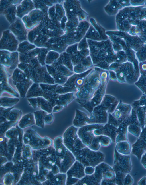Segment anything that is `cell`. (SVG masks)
I'll return each mask as SVG.
<instances>
[{
    "mask_svg": "<svg viewBox=\"0 0 146 185\" xmlns=\"http://www.w3.org/2000/svg\"><path fill=\"white\" fill-rule=\"evenodd\" d=\"M85 167L81 163L76 160L66 173V184L75 185L83 178L86 175Z\"/></svg>",
    "mask_w": 146,
    "mask_h": 185,
    "instance_id": "cell-3",
    "label": "cell"
},
{
    "mask_svg": "<svg viewBox=\"0 0 146 185\" xmlns=\"http://www.w3.org/2000/svg\"><path fill=\"white\" fill-rule=\"evenodd\" d=\"M14 107L6 108L1 106V123L6 121V118L8 113Z\"/></svg>",
    "mask_w": 146,
    "mask_h": 185,
    "instance_id": "cell-24",
    "label": "cell"
},
{
    "mask_svg": "<svg viewBox=\"0 0 146 185\" xmlns=\"http://www.w3.org/2000/svg\"><path fill=\"white\" fill-rule=\"evenodd\" d=\"M146 142V128L143 129L139 137Z\"/></svg>",
    "mask_w": 146,
    "mask_h": 185,
    "instance_id": "cell-29",
    "label": "cell"
},
{
    "mask_svg": "<svg viewBox=\"0 0 146 185\" xmlns=\"http://www.w3.org/2000/svg\"><path fill=\"white\" fill-rule=\"evenodd\" d=\"M26 132L29 134L30 141L28 145L33 149L45 147L52 144V141L50 139L46 137H41L32 129L29 130Z\"/></svg>",
    "mask_w": 146,
    "mask_h": 185,
    "instance_id": "cell-4",
    "label": "cell"
},
{
    "mask_svg": "<svg viewBox=\"0 0 146 185\" xmlns=\"http://www.w3.org/2000/svg\"><path fill=\"white\" fill-rule=\"evenodd\" d=\"M44 92L38 83H34L28 90L26 96L28 98L43 96Z\"/></svg>",
    "mask_w": 146,
    "mask_h": 185,
    "instance_id": "cell-15",
    "label": "cell"
},
{
    "mask_svg": "<svg viewBox=\"0 0 146 185\" xmlns=\"http://www.w3.org/2000/svg\"><path fill=\"white\" fill-rule=\"evenodd\" d=\"M37 98L38 107L48 113L52 112L53 107L48 100L42 97H38Z\"/></svg>",
    "mask_w": 146,
    "mask_h": 185,
    "instance_id": "cell-20",
    "label": "cell"
},
{
    "mask_svg": "<svg viewBox=\"0 0 146 185\" xmlns=\"http://www.w3.org/2000/svg\"><path fill=\"white\" fill-rule=\"evenodd\" d=\"M135 84L142 92L143 95H146V84H142L136 82Z\"/></svg>",
    "mask_w": 146,
    "mask_h": 185,
    "instance_id": "cell-28",
    "label": "cell"
},
{
    "mask_svg": "<svg viewBox=\"0 0 146 185\" xmlns=\"http://www.w3.org/2000/svg\"><path fill=\"white\" fill-rule=\"evenodd\" d=\"M133 182L134 180L133 178L129 173H127L125 178L123 185H131Z\"/></svg>",
    "mask_w": 146,
    "mask_h": 185,
    "instance_id": "cell-25",
    "label": "cell"
},
{
    "mask_svg": "<svg viewBox=\"0 0 146 185\" xmlns=\"http://www.w3.org/2000/svg\"><path fill=\"white\" fill-rule=\"evenodd\" d=\"M38 36V34H37V35H36V36Z\"/></svg>",
    "mask_w": 146,
    "mask_h": 185,
    "instance_id": "cell-39",
    "label": "cell"
},
{
    "mask_svg": "<svg viewBox=\"0 0 146 185\" xmlns=\"http://www.w3.org/2000/svg\"><path fill=\"white\" fill-rule=\"evenodd\" d=\"M137 184L139 185H146V176L143 177L138 182Z\"/></svg>",
    "mask_w": 146,
    "mask_h": 185,
    "instance_id": "cell-34",
    "label": "cell"
},
{
    "mask_svg": "<svg viewBox=\"0 0 146 185\" xmlns=\"http://www.w3.org/2000/svg\"><path fill=\"white\" fill-rule=\"evenodd\" d=\"M92 32H94V30H92Z\"/></svg>",
    "mask_w": 146,
    "mask_h": 185,
    "instance_id": "cell-38",
    "label": "cell"
},
{
    "mask_svg": "<svg viewBox=\"0 0 146 185\" xmlns=\"http://www.w3.org/2000/svg\"><path fill=\"white\" fill-rule=\"evenodd\" d=\"M104 125L91 124L78 128V135L83 143L89 147L96 137L103 135Z\"/></svg>",
    "mask_w": 146,
    "mask_h": 185,
    "instance_id": "cell-1",
    "label": "cell"
},
{
    "mask_svg": "<svg viewBox=\"0 0 146 185\" xmlns=\"http://www.w3.org/2000/svg\"><path fill=\"white\" fill-rule=\"evenodd\" d=\"M33 113L36 125L41 128H43L45 124V118L48 113L42 110L36 111Z\"/></svg>",
    "mask_w": 146,
    "mask_h": 185,
    "instance_id": "cell-19",
    "label": "cell"
},
{
    "mask_svg": "<svg viewBox=\"0 0 146 185\" xmlns=\"http://www.w3.org/2000/svg\"><path fill=\"white\" fill-rule=\"evenodd\" d=\"M73 124V126L78 128L90 124L89 117L85 112L76 109Z\"/></svg>",
    "mask_w": 146,
    "mask_h": 185,
    "instance_id": "cell-8",
    "label": "cell"
},
{
    "mask_svg": "<svg viewBox=\"0 0 146 185\" xmlns=\"http://www.w3.org/2000/svg\"><path fill=\"white\" fill-rule=\"evenodd\" d=\"M54 119V116L52 113H48L45 116L44 122L45 124H50Z\"/></svg>",
    "mask_w": 146,
    "mask_h": 185,
    "instance_id": "cell-26",
    "label": "cell"
},
{
    "mask_svg": "<svg viewBox=\"0 0 146 185\" xmlns=\"http://www.w3.org/2000/svg\"><path fill=\"white\" fill-rule=\"evenodd\" d=\"M117 128L108 123L104 124L103 130V135L110 137L112 142H115Z\"/></svg>",
    "mask_w": 146,
    "mask_h": 185,
    "instance_id": "cell-16",
    "label": "cell"
},
{
    "mask_svg": "<svg viewBox=\"0 0 146 185\" xmlns=\"http://www.w3.org/2000/svg\"><path fill=\"white\" fill-rule=\"evenodd\" d=\"M116 143L115 148L119 153L125 155H129L131 153V145L128 141Z\"/></svg>",
    "mask_w": 146,
    "mask_h": 185,
    "instance_id": "cell-14",
    "label": "cell"
},
{
    "mask_svg": "<svg viewBox=\"0 0 146 185\" xmlns=\"http://www.w3.org/2000/svg\"><path fill=\"white\" fill-rule=\"evenodd\" d=\"M140 160L141 164L146 169V151L142 155Z\"/></svg>",
    "mask_w": 146,
    "mask_h": 185,
    "instance_id": "cell-33",
    "label": "cell"
},
{
    "mask_svg": "<svg viewBox=\"0 0 146 185\" xmlns=\"http://www.w3.org/2000/svg\"><path fill=\"white\" fill-rule=\"evenodd\" d=\"M142 129L144 127L146 116V110L143 107H139L134 109Z\"/></svg>",
    "mask_w": 146,
    "mask_h": 185,
    "instance_id": "cell-22",
    "label": "cell"
},
{
    "mask_svg": "<svg viewBox=\"0 0 146 185\" xmlns=\"http://www.w3.org/2000/svg\"><path fill=\"white\" fill-rule=\"evenodd\" d=\"M132 109L131 105L123 103L121 100L111 114L121 124L130 116Z\"/></svg>",
    "mask_w": 146,
    "mask_h": 185,
    "instance_id": "cell-6",
    "label": "cell"
},
{
    "mask_svg": "<svg viewBox=\"0 0 146 185\" xmlns=\"http://www.w3.org/2000/svg\"><path fill=\"white\" fill-rule=\"evenodd\" d=\"M74 98V92L59 95L57 99V105L66 107Z\"/></svg>",
    "mask_w": 146,
    "mask_h": 185,
    "instance_id": "cell-17",
    "label": "cell"
},
{
    "mask_svg": "<svg viewBox=\"0 0 146 185\" xmlns=\"http://www.w3.org/2000/svg\"><path fill=\"white\" fill-rule=\"evenodd\" d=\"M126 120L128 132L137 138L139 137L142 129L134 109L132 108L131 115Z\"/></svg>",
    "mask_w": 146,
    "mask_h": 185,
    "instance_id": "cell-7",
    "label": "cell"
},
{
    "mask_svg": "<svg viewBox=\"0 0 146 185\" xmlns=\"http://www.w3.org/2000/svg\"><path fill=\"white\" fill-rule=\"evenodd\" d=\"M145 176H146V175Z\"/></svg>",
    "mask_w": 146,
    "mask_h": 185,
    "instance_id": "cell-42",
    "label": "cell"
},
{
    "mask_svg": "<svg viewBox=\"0 0 146 185\" xmlns=\"http://www.w3.org/2000/svg\"><path fill=\"white\" fill-rule=\"evenodd\" d=\"M32 82L30 81L18 82L15 84L22 97L23 98L25 96L27 92L32 85Z\"/></svg>",
    "mask_w": 146,
    "mask_h": 185,
    "instance_id": "cell-21",
    "label": "cell"
},
{
    "mask_svg": "<svg viewBox=\"0 0 146 185\" xmlns=\"http://www.w3.org/2000/svg\"><path fill=\"white\" fill-rule=\"evenodd\" d=\"M131 153L140 160L146 151V142L138 137L135 142L131 145Z\"/></svg>",
    "mask_w": 146,
    "mask_h": 185,
    "instance_id": "cell-9",
    "label": "cell"
},
{
    "mask_svg": "<svg viewBox=\"0 0 146 185\" xmlns=\"http://www.w3.org/2000/svg\"><path fill=\"white\" fill-rule=\"evenodd\" d=\"M35 124L33 113H27L21 117L18 122L19 127L23 129Z\"/></svg>",
    "mask_w": 146,
    "mask_h": 185,
    "instance_id": "cell-13",
    "label": "cell"
},
{
    "mask_svg": "<svg viewBox=\"0 0 146 185\" xmlns=\"http://www.w3.org/2000/svg\"><path fill=\"white\" fill-rule=\"evenodd\" d=\"M127 127L126 119L120 124L117 128L115 143L128 141Z\"/></svg>",
    "mask_w": 146,
    "mask_h": 185,
    "instance_id": "cell-12",
    "label": "cell"
},
{
    "mask_svg": "<svg viewBox=\"0 0 146 185\" xmlns=\"http://www.w3.org/2000/svg\"><path fill=\"white\" fill-rule=\"evenodd\" d=\"M64 107L60 105H56L53 107L52 112H57L61 111Z\"/></svg>",
    "mask_w": 146,
    "mask_h": 185,
    "instance_id": "cell-31",
    "label": "cell"
},
{
    "mask_svg": "<svg viewBox=\"0 0 146 185\" xmlns=\"http://www.w3.org/2000/svg\"><path fill=\"white\" fill-rule=\"evenodd\" d=\"M136 82L142 84H146V76L140 75L138 80Z\"/></svg>",
    "mask_w": 146,
    "mask_h": 185,
    "instance_id": "cell-30",
    "label": "cell"
},
{
    "mask_svg": "<svg viewBox=\"0 0 146 185\" xmlns=\"http://www.w3.org/2000/svg\"><path fill=\"white\" fill-rule=\"evenodd\" d=\"M73 9H70V11H73Z\"/></svg>",
    "mask_w": 146,
    "mask_h": 185,
    "instance_id": "cell-36",
    "label": "cell"
},
{
    "mask_svg": "<svg viewBox=\"0 0 146 185\" xmlns=\"http://www.w3.org/2000/svg\"><path fill=\"white\" fill-rule=\"evenodd\" d=\"M76 30H75V31H74V32H76Z\"/></svg>",
    "mask_w": 146,
    "mask_h": 185,
    "instance_id": "cell-40",
    "label": "cell"
},
{
    "mask_svg": "<svg viewBox=\"0 0 146 185\" xmlns=\"http://www.w3.org/2000/svg\"><path fill=\"white\" fill-rule=\"evenodd\" d=\"M119 101L115 97L109 95L104 96L101 103L94 108L93 111H106L112 113L115 111Z\"/></svg>",
    "mask_w": 146,
    "mask_h": 185,
    "instance_id": "cell-5",
    "label": "cell"
},
{
    "mask_svg": "<svg viewBox=\"0 0 146 185\" xmlns=\"http://www.w3.org/2000/svg\"><path fill=\"white\" fill-rule=\"evenodd\" d=\"M122 17V18H123V16H122V17Z\"/></svg>",
    "mask_w": 146,
    "mask_h": 185,
    "instance_id": "cell-41",
    "label": "cell"
},
{
    "mask_svg": "<svg viewBox=\"0 0 146 185\" xmlns=\"http://www.w3.org/2000/svg\"><path fill=\"white\" fill-rule=\"evenodd\" d=\"M107 82L102 83L100 88L96 92L90 101L92 105L94 108L101 103L104 95Z\"/></svg>",
    "mask_w": 146,
    "mask_h": 185,
    "instance_id": "cell-11",
    "label": "cell"
},
{
    "mask_svg": "<svg viewBox=\"0 0 146 185\" xmlns=\"http://www.w3.org/2000/svg\"><path fill=\"white\" fill-rule=\"evenodd\" d=\"M27 150L25 149L24 152V154L25 156L27 157V158H30L31 155V150L30 146L29 145H27Z\"/></svg>",
    "mask_w": 146,
    "mask_h": 185,
    "instance_id": "cell-32",
    "label": "cell"
},
{
    "mask_svg": "<svg viewBox=\"0 0 146 185\" xmlns=\"http://www.w3.org/2000/svg\"><path fill=\"white\" fill-rule=\"evenodd\" d=\"M144 127L146 128V116L145 119V125Z\"/></svg>",
    "mask_w": 146,
    "mask_h": 185,
    "instance_id": "cell-35",
    "label": "cell"
},
{
    "mask_svg": "<svg viewBox=\"0 0 146 185\" xmlns=\"http://www.w3.org/2000/svg\"><path fill=\"white\" fill-rule=\"evenodd\" d=\"M28 100L33 108L36 109L38 107L37 97L28 98Z\"/></svg>",
    "mask_w": 146,
    "mask_h": 185,
    "instance_id": "cell-27",
    "label": "cell"
},
{
    "mask_svg": "<svg viewBox=\"0 0 146 185\" xmlns=\"http://www.w3.org/2000/svg\"><path fill=\"white\" fill-rule=\"evenodd\" d=\"M112 167L115 173H129L132 168L130 156L119 153L115 148L114 161Z\"/></svg>",
    "mask_w": 146,
    "mask_h": 185,
    "instance_id": "cell-2",
    "label": "cell"
},
{
    "mask_svg": "<svg viewBox=\"0 0 146 185\" xmlns=\"http://www.w3.org/2000/svg\"><path fill=\"white\" fill-rule=\"evenodd\" d=\"M113 8L114 9L115 8H116V6H113Z\"/></svg>",
    "mask_w": 146,
    "mask_h": 185,
    "instance_id": "cell-37",
    "label": "cell"
},
{
    "mask_svg": "<svg viewBox=\"0 0 146 185\" xmlns=\"http://www.w3.org/2000/svg\"><path fill=\"white\" fill-rule=\"evenodd\" d=\"M108 114L106 111H93L89 116L90 124H106L108 122Z\"/></svg>",
    "mask_w": 146,
    "mask_h": 185,
    "instance_id": "cell-10",
    "label": "cell"
},
{
    "mask_svg": "<svg viewBox=\"0 0 146 185\" xmlns=\"http://www.w3.org/2000/svg\"><path fill=\"white\" fill-rule=\"evenodd\" d=\"M22 114L21 110L14 108L8 113L6 121L10 122L15 125L22 117Z\"/></svg>",
    "mask_w": 146,
    "mask_h": 185,
    "instance_id": "cell-18",
    "label": "cell"
},
{
    "mask_svg": "<svg viewBox=\"0 0 146 185\" xmlns=\"http://www.w3.org/2000/svg\"><path fill=\"white\" fill-rule=\"evenodd\" d=\"M19 99L17 98L7 97L1 98V106L4 107H10L17 104Z\"/></svg>",
    "mask_w": 146,
    "mask_h": 185,
    "instance_id": "cell-23",
    "label": "cell"
}]
</instances>
